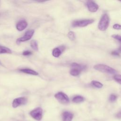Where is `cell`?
<instances>
[{
  "label": "cell",
  "mask_w": 121,
  "mask_h": 121,
  "mask_svg": "<svg viewBox=\"0 0 121 121\" xmlns=\"http://www.w3.org/2000/svg\"><path fill=\"white\" fill-rule=\"evenodd\" d=\"M55 98L62 104H67L69 103V98L67 95L62 92H59L54 95Z\"/></svg>",
  "instance_id": "8992f818"
},
{
  "label": "cell",
  "mask_w": 121,
  "mask_h": 121,
  "mask_svg": "<svg viewBox=\"0 0 121 121\" xmlns=\"http://www.w3.org/2000/svg\"><path fill=\"white\" fill-rule=\"evenodd\" d=\"M34 33L35 31L34 29H30L27 30L26 32L25 35L22 37H21L17 40V43L19 44L21 42H25L30 40L33 36Z\"/></svg>",
  "instance_id": "5b68a950"
},
{
  "label": "cell",
  "mask_w": 121,
  "mask_h": 121,
  "mask_svg": "<svg viewBox=\"0 0 121 121\" xmlns=\"http://www.w3.org/2000/svg\"><path fill=\"white\" fill-rule=\"evenodd\" d=\"M113 28L115 29H116V30H120L121 28V26L120 25L116 24H114L113 26Z\"/></svg>",
  "instance_id": "7402d4cb"
},
{
  "label": "cell",
  "mask_w": 121,
  "mask_h": 121,
  "mask_svg": "<svg viewBox=\"0 0 121 121\" xmlns=\"http://www.w3.org/2000/svg\"><path fill=\"white\" fill-rule=\"evenodd\" d=\"M84 98L81 95H77L72 99L73 102L75 103H80L84 101Z\"/></svg>",
  "instance_id": "9a60e30c"
},
{
  "label": "cell",
  "mask_w": 121,
  "mask_h": 121,
  "mask_svg": "<svg viewBox=\"0 0 121 121\" xmlns=\"http://www.w3.org/2000/svg\"><path fill=\"white\" fill-rule=\"evenodd\" d=\"M117 99V96L114 94H111L109 96V101L111 102H114Z\"/></svg>",
  "instance_id": "ffe728a7"
},
{
  "label": "cell",
  "mask_w": 121,
  "mask_h": 121,
  "mask_svg": "<svg viewBox=\"0 0 121 121\" xmlns=\"http://www.w3.org/2000/svg\"><path fill=\"white\" fill-rule=\"evenodd\" d=\"M113 78L118 83L121 84V75L119 74L117 75H115L113 76Z\"/></svg>",
  "instance_id": "d6986e66"
},
{
  "label": "cell",
  "mask_w": 121,
  "mask_h": 121,
  "mask_svg": "<svg viewBox=\"0 0 121 121\" xmlns=\"http://www.w3.org/2000/svg\"><path fill=\"white\" fill-rule=\"evenodd\" d=\"M1 62H0V65H1Z\"/></svg>",
  "instance_id": "d4e9b609"
},
{
  "label": "cell",
  "mask_w": 121,
  "mask_h": 121,
  "mask_svg": "<svg viewBox=\"0 0 121 121\" xmlns=\"http://www.w3.org/2000/svg\"><path fill=\"white\" fill-rule=\"evenodd\" d=\"M119 53H119L118 51H113V52H112V53H111V54H112V55L117 56H119Z\"/></svg>",
  "instance_id": "cb8c5ba5"
},
{
  "label": "cell",
  "mask_w": 121,
  "mask_h": 121,
  "mask_svg": "<svg viewBox=\"0 0 121 121\" xmlns=\"http://www.w3.org/2000/svg\"><path fill=\"white\" fill-rule=\"evenodd\" d=\"M27 26V23L24 20H22L17 22L16 25V28L19 31H21L26 29Z\"/></svg>",
  "instance_id": "30bf717a"
},
{
  "label": "cell",
  "mask_w": 121,
  "mask_h": 121,
  "mask_svg": "<svg viewBox=\"0 0 121 121\" xmlns=\"http://www.w3.org/2000/svg\"><path fill=\"white\" fill-rule=\"evenodd\" d=\"M30 115L34 119L40 121L42 118L43 110L40 107H37L30 112Z\"/></svg>",
  "instance_id": "52a82bcc"
},
{
  "label": "cell",
  "mask_w": 121,
  "mask_h": 121,
  "mask_svg": "<svg viewBox=\"0 0 121 121\" xmlns=\"http://www.w3.org/2000/svg\"><path fill=\"white\" fill-rule=\"evenodd\" d=\"M86 5L88 10L91 12H96L99 8L98 5L92 0H88L86 3Z\"/></svg>",
  "instance_id": "9c48e42d"
},
{
  "label": "cell",
  "mask_w": 121,
  "mask_h": 121,
  "mask_svg": "<svg viewBox=\"0 0 121 121\" xmlns=\"http://www.w3.org/2000/svg\"><path fill=\"white\" fill-rule=\"evenodd\" d=\"M61 52H62L61 49H60L59 48H55L53 50L52 52V54L54 57L57 58L60 55Z\"/></svg>",
  "instance_id": "5bb4252c"
},
{
  "label": "cell",
  "mask_w": 121,
  "mask_h": 121,
  "mask_svg": "<svg viewBox=\"0 0 121 121\" xmlns=\"http://www.w3.org/2000/svg\"><path fill=\"white\" fill-rule=\"evenodd\" d=\"M12 53L11 50L6 47L0 46V54H11Z\"/></svg>",
  "instance_id": "4fadbf2b"
},
{
  "label": "cell",
  "mask_w": 121,
  "mask_h": 121,
  "mask_svg": "<svg viewBox=\"0 0 121 121\" xmlns=\"http://www.w3.org/2000/svg\"><path fill=\"white\" fill-rule=\"evenodd\" d=\"M94 68L99 71L111 74H114L117 72L116 70L113 68L104 64H96L94 66Z\"/></svg>",
  "instance_id": "6da1fadb"
},
{
  "label": "cell",
  "mask_w": 121,
  "mask_h": 121,
  "mask_svg": "<svg viewBox=\"0 0 121 121\" xmlns=\"http://www.w3.org/2000/svg\"><path fill=\"white\" fill-rule=\"evenodd\" d=\"M68 37L71 41H74L75 39V35L74 32L72 31H69L68 34Z\"/></svg>",
  "instance_id": "ac0fdd59"
},
{
  "label": "cell",
  "mask_w": 121,
  "mask_h": 121,
  "mask_svg": "<svg viewBox=\"0 0 121 121\" xmlns=\"http://www.w3.org/2000/svg\"><path fill=\"white\" fill-rule=\"evenodd\" d=\"M27 100L26 97H20L15 99L12 102V107L13 108H17L18 106L25 104L27 103Z\"/></svg>",
  "instance_id": "ba28073f"
},
{
  "label": "cell",
  "mask_w": 121,
  "mask_h": 121,
  "mask_svg": "<svg viewBox=\"0 0 121 121\" xmlns=\"http://www.w3.org/2000/svg\"><path fill=\"white\" fill-rule=\"evenodd\" d=\"M94 21V19H83L79 20H76L72 22V26L73 27H85L86 26Z\"/></svg>",
  "instance_id": "277c9868"
},
{
  "label": "cell",
  "mask_w": 121,
  "mask_h": 121,
  "mask_svg": "<svg viewBox=\"0 0 121 121\" xmlns=\"http://www.w3.org/2000/svg\"><path fill=\"white\" fill-rule=\"evenodd\" d=\"M19 71L26 73V74H30V75H38V73L33 69H19Z\"/></svg>",
  "instance_id": "7c38bea8"
},
{
  "label": "cell",
  "mask_w": 121,
  "mask_h": 121,
  "mask_svg": "<svg viewBox=\"0 0 121 121\" xmlns=\"http://www.w3.org/2000/svg\"><path fill=\"white\" fill-rule=\"evenodd\" d=\"M91 84L94 86H95V87L96 88H102L103 86V85L102 84V83H101L100 82H98V81H95V80H93L91 82Z\"/></svg>",
  "instance_id": "2e32d148"
},
{
  "label": "cell",
  "mask_w": 121,
  "mask_h": 121,
  "mask_svg": "<svg viewBox=\"0 0 121 121\" xmlns=\"http://www.w3.org/2000/svg\"><path fill=\"white\" fill-rule=\"evenodd\" d=\"M30 45L33 50H34L36 51H38V44H37L36 41H35V40H32L30 43Z\"/></svg>",
  "instance_id": "e0dca14e"
},
{
  "label": "cell",
  "mask_w": 121,
  "mask_h": 121,
  "mask_svg": "<svg viewBox=\"0 0 121 121\" xmlns=\"http://www.w3.org/2000/svg\"><path fill=\"white\" fill-rule=\"evenodd\" d=\"M112 37L117 40H118L120 42H121V36L118 35H112Z\"/></svg>",
  "instance_id": "44dd1931"
},
{
  "label": "cell",
  "mask_w": 121,
  "mask_h": 121,
  "mask_svg": "<svg viewBox=\"0 0 121 121\" xmlns=\"http://www.w3.org/2000/svg\"></svg>",
  "instance_id": "484cf974"
},
{
  "label": "cell",
  "mask_w": 121,
  "mask_h": 121,
  "mask_svg": "<svg viewBox=\"0 0 121 121\" xmlns=\"http://www.w3.org/2000/svg\"><path fill=\"white\" fill-rule=\"evenodd\" d=\"M32 54V52L29 51H25L23 52V55L25 56H28L29 55H31Z\"/></svg>",
  "instance_id": "603a6c76"
},
{
  "label": "cell",
  "mask_w": 121,
  "mask_h": 121,
  "mask_svg": "<svg viewBox=\"0 0 121 121\" xmlns=\"http://www.w3.org/2000/svg\"><path fill=\"white\" fill-rule=\"evenodd\" d=\"M109 25V17L108 15L105 13L102 16L98 24V28L101 31H105Z\"/></svg>",
  "instance_id": "3957f363"
},
{
  "label": "cell",
  "mask_w": 121,
  "mask_h": 121,
  "mask_svg": "<svg viewBox=\"0 0 121 121\" xmlns=\"http://www.w3.org/2000/svg\"><path fill=\"white\" fill-rule=\"evenodd\" d=\"M73 117V114L68 111L64 112L62 114L63 121H71Z\"/></svg>",
  "instance_id": "8fae6325"
},
{
  "label": "cell",
  "mask_w": 121,
  "mask_h": 121,
  "mask_svg": "<svg viewBox=\"0 0 121 121\" xmlns=\"http://www.w3.org/2000/svg\"><path fill=\"white\" fill-rule=\"evenodd\" d=\"M71 69L70 70V74L73 76H77L80 73L81 71L86 69L85 65L77 63H72L71 64Z\"/></svg>",
  "instance_id": "7a4b0ae2"
}]
</instances>
